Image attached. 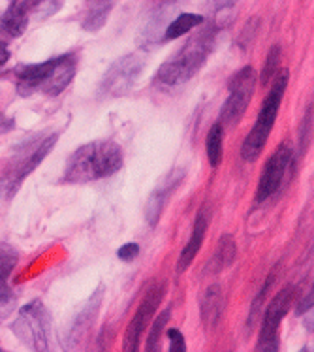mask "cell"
<instances>
[{
	"mask_svg": "<svg viewBox=\"0 0 314 352\" xmlns=\"http://www.w3.org/2000/svg\"><path fill=\"white\" fill-rule=\"evenodd\" d=\"M122 162L124 158L119 144L111 140L91 142L71 153L63 173V183L79 185V183L106 179L121 170Z\"/></svg>",
	"mask_w": 314,
	"mask_h": 352,
	"instance_id": "6da1fadb",
	"label": "cell"
},
{
	"mask_svg": "<svg viewBox=\"0 0 314 352\" xmlns=\"http://www.w3.org/2000/svg\"><path fill=\"white\" fill-rule=\"evenodd\" d=\"M214 34H216V29L209 27L208 30H201L196 36L190 38L170 60H166L164 65L158 68V81L168 87H175L192 79L200 72L201 66L205 65L209 53L213 50Z\"/></svg>",
	"mask_w": 314,
	"mask_h": 352,
	"instance_id": "7a4b0ae2",
	"label": "cell"
},
{
	"mask_svg": "<svg viewBox=\"0 0 314 352\" xmlns=\"http://www.w3.org/2000/svg\"><path fill=\"white\" fill-rule=\"evenodd\" d=\"M275 76L277 78L273 81L271 89H269V93L264 98V102H262V108H260L256 122H254L249 136L245 138L243 145H241V157H243L245 162H256L258 158H260L265 144H267V138H269L273 126H275L277 116H279L290 72L282 70V72H277Z\"/></svg>",
	"mask_w": 314,
	"mask_h": 352,
	"instance_id": "3957f363",
	"label": "cell"
},
{
	"mask_svg": "<svg viewBox=\"0 0 314 352\" xmlns=\"http://www.w3.org/2000/svg\"><path fill=\"white\" fill-rule=\"evenodd\" d=\"M58 134H51V136L43 138L38 144L29 147L27 151H23L8 164L4 173L0 175V195L4 198H12V196L19 190L23 181L29 177L30 173L34 172L38 166L42 164L43 158L47 157L51 149L57 145Z\"/></svg>",
	"mask_w": 314,
	"mask_h": 352,
	"instance_id": "277c9868",
	"label": "cell"
},
{
	"mask_svg": "<svg viewBox=\"0 0 314 352\" xmlns=\"http://www.w3.org/2000/svg\"><path fill=\"white\" fill-rule=\"evenodd\" d=\"M49 313L42 302L27 303L19 316L12 322V330L17 339L34 351H47L49 345Z\"/></svg>",
	"mask_w": 314,
	"mask_h": 352,
	"instance_id": "5b68a950",
	"label": "cell"
},
{
	"mask_svg": "<svg viewBox=\"0 0 314 352\" xmlns=\"http://www.w3.org/2000/svg\"><path fill=\"white\" fill-rule=\"evenodd\" d=\"M143 66H145V60L137 53H130V55L117 58L102 78L100 85H98V96L100 98H119V96L128 94L132 87L136 85Z\"/></svg>",
	"mask_w": 314,
	"mask_h": 352,
	"instance_id": "8992f818",
	"label": "cell"
},
{
	"mask_svg": "<svg viewBox=\"0 0 314 352\" xmlns=\"http://www.w3.org/2000/svg\"><path fill=\"white\" fill-rule=\"evenodd\" d=\"M256 72L252 66H245L239 72H236L229 79V96L224 102L221 109V124L222 126H236L241 121L245 111L249 108V102L254 94L256 87Z\"/></svg>",
	"mask_w": 314,
	"mask_h": 352,
	"instance_id": "52a82bcc",
	"label": "cell"
},
{
	"mask_svg": "<svg viewBox=\"0 0 314 352\" xmlns=\"http://www.w3.org/2000/svg\"><path fill=\"white\" fill-rule=\"evenodd\" d=\"M292 302L293 287L282 288L279 294L273 298V302H269L264 313V322H262V331H260L256 351H279V326L284 320L286 313L290 309Z\"/></svg>",
	"mask_w": 314,
	"mask_h": 352,
	"instance_id": "ba28073f",
	"label": "cell"
},
{
	"mask_svg": "<svg viewBox=\"0 0 314 352\" xmlns=\"http://www.w3.org/2000/svg\"><path fill=\"white\" fill-rule=\"evenodd\" d=\"M164 285H155V287L149 288V292L145 294L143 302L139 303V307H137L136 315L130 320L128 328H126V333H124V339H122V349L126 352L137 351L143 331L147 328V324L150 322L153 315L157 313L158 305H160L162 298H164Z\"/></svg>",
	"mask_w": 314,
	"mask_h": 352,
	"instance_id": "9c48e42d",
	"label": "cell"
},
{
	"mask_svg": "<svg viewBox=\"0 0 314 352\" xmlns=\"http://www.w3.org/2000/svg\"><path fill=\"white\" fill-rule=\"evenodd\" d=\"M292 157L293 149L290 144H282L277 147V151L273 153L271 158L267 160L264 172L260 175V183H258L256 190L258 201L267 200L269 196H273L279 190L280 183H282L286 172H288V168H290Z\"/></svg>",
	"mask_w": 314,
	"mask_h": 352,
	"instance_id": "30bf717a",
	"label": "cell"
},
{
	"mask_svg": "<svg viewBox=\"0 0 314 352\" xmlns=\"http://www.w3.org/2000/svg\"><path fill=\"white\" fill-rule=\"evenodd\" d=\"M185 168H173L172 172L166 173L164 179L160 181L158 187L150 192L149 200L145 204V219H147L149 226H157L172 192L181 185V181L185 179Z\"/></svg>",
	"mask_w": 314,
	"mask_h": 352,
	"instance_id": "8fae6325",
	"label": "cell"
},
{
	"mask_svg": "<svg viewBox=\"0 0 314 352\" xmlns=\"http://www.w3.org/2000/svg\"><path fill=\"white\" fill-rule=\"evenodd\" d=\"M76 76V57L74 55H60L57 57V65L51 70L47 79L40 87V93L47 96H57L70 85Z\"/></svg>",
	"mask_w": 314,
	"mask_h": 352,
	"instance_id": "7c38bea8",
	"label": "cell"
},
{
	"mask_svg": "<svg viewBox=\"0 0 314 352\" xmlns=\"http://www.w3.org/2000/svg\"><path fill=\"white\" fill-rule=\"evenodd\" d=\"M205 232H208V213H205V208H201L200 213L196 215V221H194L192 236L188 239V243L185 245V249L181 251V256L177 260V274H183L186 267H190L194 258L198 256L201 243L205 239Z\"/></svg>",
	"mask_w": 314,
	"mask_h": 352,
	"instance_id": "4fadbf2b",
	"label": "cell"
},
{
	"mask_svg": "<svg viewBox=\"0 0 314 352\" xmlns=\"http://www.w3.org/2000/svg\"><path fill=\"white\" fill-rule=\"evenodd\" d=\"M224 305H226V298H224L222 287L221 285H211L205 290V294H203L200 303L201 322H203V326L208 330H213V328H216V324L221 322Z\"/></svg>",
	"mask_w": 314,
	"mask_h": 352,
	"instance_id": "5bb4252c",
	"label": "cell"
},
{
	"mask_svg": "<svg viewBox=\"0 0 314 352\" xmlns=\"http://www.w3.org/2000/svg\"><path fill=\"white\" fill-rule=\"evenodd\" d=\"M19 254L10 243H0V305H8L14 302L10 275L17 266Z\"/></svg>",
	"mask_w": 314,
	"mask_h": 352,
	"instance_id": "9a60e30c",
	"label": "cell"
},
{
	"mask_svg": "<svg viewBox=\"0 0 314 352\" xmlns=\"http://www.w3.org/2000/svg\"><path fill=\"white\" fill-rule=\"evenodd\" d=\"M237 256V245L236 239L232 236H222L218 239V245L214 249L213 256L209 260L208 270L209 274H221L226 267H229L236 262Z\"/></svg>",
	"mask_w": 314,
	"mask_h": 352,
	"instance_id": "2e32d148",
	"label": "cell"
},
{
	"mask_svg": "<svg viewBox=\"0 0 314 352\" xmlns=\"http://www.w3.org/2000/svg\"><path fill=\"white\" fill-rule=\"evenodd\" d=\"M205 21V17L200 14H179L164 30V40H177V38L185 36L186 32H190L196 27H200L201 23Z\"/></svg>",
	"mask_w": 314,
	"mask_h": 352,
	"instance_id": "e0dca14e",
	"label": "cell"
},
{
	"mask_svg": "<svg viewBox=\"0 0 314 352\" xmlns=\"http://www.w3.org/2000/svg\"><path fill=\"white\" fill-rule=\"evenodd\" d=\"M29 25V12H25L23 8L10 4L6 10V14L2 15V29L6 30L10 36L19 38L25 34Z\"/></svg>",
	"mask_w": 314,
	"mask_h": 352,
	"instance_id": "ac0fdd59",
	"label": "cell"
},
{
	"mask_svg": "<svg viewBox=\"0 0 314 352\" xmlns=\"http://www.w3.org/2000/svg\"><path fill=\"white\" fill-rule=\"evenodd\" d=\"M113 10V2H106V0H93V4L89 6L85 19H83V29L89 32H96L100 30L107 23V17Z\"/></svg>",
	"mask_w": 314,
	"mask_h": 352,
	"instance_id": "d6986e66",
	"label": "cell"
},
{
	"mask_svg": "<svg viewBox=\"0 0 314 352\" xmlns=\"http://www.w3.org/2000/svg\"><path fill=\"white\" fill-rule=\"evenodd\" d=\"M222 149H224V126L221 122H214L205 140V155L213 168L222 162Z\"/></svg>",
	"mask_w": 314,
	"mask_h": 352,
	"instance_id": "ffe728a7",
	"label": "cell"
},
{
	"mask_svg": "<svg viewBox=\"0 0 314 352\" xmlns=\"http://www.w3.org/2000/svg\"><path fill=\"white\" fill-rule=\"evenodd\" d=\"M280 57H282V50H280L279 43H275V45H271L269 53H267L264 68H262V72H260V83H262V85H267V83L275 78V74L279 72Z\"/></svg>",
	"mask_w": 314,
	"mask_h": 352,
	"instance_id": "44dd1931",
	"label": "cell"
},
{
	"mask_svg": "<svg viewBox=\"0 0 314 352\" xmlns=\"http://www.w3.org/2000/svg\"><path fill=\"white\" fill-rule=\"evenodd\" d=\"M258 30H260V17H250L249 21L245 23L243 29L239 30V36H237V45L241 50H249L250 45L254 43L258 36Z\"/></svg>",
	"mask_w": 314,
	"mask_h": 352,
	"instance_id": "7402d4cb",
	"label": "cell"
},
{
	"mask_svg": "<svg viewBox=\"0 0 314 352\" xmlns=\"http://www.w3.org/2000/svg\"><path fill=\"white\" fill-rule=\"evenodd\" d=\"M170 320V309L162 311L160 315L157 316V320L153 322L149 331V338H147V351H157L158 345H160V336H162V330L166 328V324Z\"/></svg>",
	"mask_w": 314,
	"mask_h": 352,
	"instance_id": "603a6c76",
	"label": "cell"
},
{
	"mask_svg": "<svg viewBox=\"0 0 314 352\" xmlns=\"http://www.w3.org/2000/svg\"><path fill=\"white\" fill-rule=\"evenodd\" d=\"M313 134V104H309L307 113L303 117V124L300 129V153L307 151V145Z\"/></svg>",
	"mask_w": 314,
	"mask_h": 352,
	"instance_id": "cb8c5ba5",
	"label": "cell"
},
{
	"mask_svg": "<svg viewBox=\"0 0 314 352\" xmlns=\"http://www.w3.org/2000/svg\"><path fill=\"white\" fill-rule=\"evenodd\" d=\"M168 338H170V352H186V341L177 328L168 331Z\"/></svg>",
	"mask_w": 314,
	"mask_h": 352,
	"instance_id": "d4e9b609",
	"label": "cell"
},
{
	"mask_svg": "<svg viewBox=\"0 0 314 352\" xmlns=\"http://www.w3.org/2000/svg\"><path fill=\"white\" fill-rule=\"evenodd\" d=\"M117 256H119L122 262H134V260L139 256V245L137 243L122 245L121 249L117 251Z\"/></svg>",
	"mask_w": 314,
	"mask_h": 352,
	"instance_id": "484cf974",
	"label": "cell"
},
{
	"mask_svg": "<svg viewBox=\"0 0 314 352\" xmlns=\"http://www.w3.org/2000/svg\"><path fill=\"white\" fill-rule=\"evenodd\" d=\"M313 300H314V292H313V288L309 290L307 296L301 300V302H298V307H295V315H305L307 311L313 309Z\"/></svg>",
	"mask_w": 314,
	"mask_h": 352,
	"instance_id": "4316f807",
	"label": "cell"
},
{
	"mask_svg": "<svg viewBox=\"0 0 314 352\" xmlns=\"http://www.w3.org/2000/svg\"><path fill=\"white\" fill-rule=\"evenodd\" d=\"M203 2H205L211 10H214V12H221V10H226V8L234 6L236 0H203Z\"/></svg>",
	"mask_w": 314,
	"mask_h": 352,
	"instance_id": "83f0119b",
	"label": "cell"
},
{
	"mask_svg": "<svg viewBox=\"0 0 314 352\" xmlns=\"http://www.w3.org/2000/svg\"><path fill=\"white\" fill-rule=\"evenodd\" d=\"M42 2H43V0H12V4L23 8L25 12H29V10L36 8L38 4H42Z\"/></svg>",
	"mask_w": 314,
	"mask_h": 352,
	"instance_id": "f1b7e54d",
	"label": "cell"
},
{
	"mask_svg": "<svg viewBox=\"0 0 314 352\" xmlns=\"http://www.w3.org/2000/svg\"><path fill=\"white\" fill-rule=\"evenodd\" d=\"M8 60H10V51H8V47L4 43L0 42V68L6 65Z\"/></svg>",
	"mask_w": 314,
	"mask_h": 352,
	"instance_id": "f546056e",
	"label": "cell"
},
{
	"mask_svg": "<svg viewBox=\"0 0 314 352\" xmlns=\"http://www.w3.org/2000/svg\"><path fill=\"white\" fill-rule=\"evenodd\" d=\"M106 2H113V0H106Z\"/></svg>",
	"mask_w": 314,
	"mask_h": 352,
	"instance_id": "4dcf8cb0",
	"label": "cell"
}]
</instances>
